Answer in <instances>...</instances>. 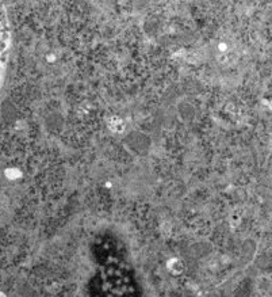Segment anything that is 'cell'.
<instances>
[{
    "label": "cell",
    "instance_id": "cell-1",
    "mask_svg": "<svg viewBox=\"0 0 272 297\" xmlns=\"http://www.w3.org/2000/svg\"><path fill=\"white\" fill-rule=\"evenodd\" d=\"M6 64H7L6 56H0V84H1V80H3V76H4Z\"/></svg>",
    "mask_w": 272,
    "mask_h": 297
}]
</instances>
